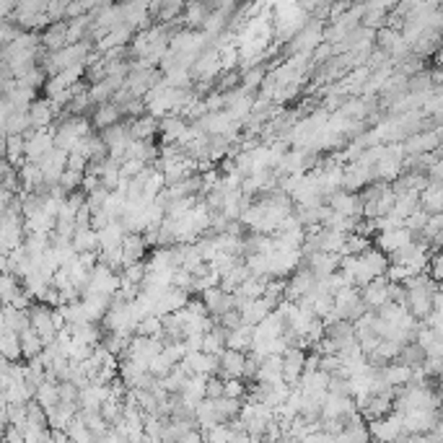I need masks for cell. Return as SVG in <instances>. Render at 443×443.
Masks as SVG:
<instances>
[{
	"label": "cell",
	"instance_id": "obj_1",
	"mask_svg": "<svg viewBox=\"0 0 443 443\" xmlns=\"http://www.w3.org/2000/svg\"><path fill=\"white\" fill-rule=\"evenodd\" d=\"M119 288V272H114L112 267L96 262L91 272H88V282L83 293H104V296H114Z\"/></svg>",
	"mask_w": 443,
	"mask_h": 443
},
{
	"label": "cell",
	"instance_id": "obj_2",
	"mask_svg": "<svg viewBox=\"0 0 443 443\" xmlns=\"http://www.w3.org/2000/svg\"><path fill=\"white\" fill-rule=\"evenodd\" d=\"M327 205L332 207L335 213H340V216L363 218V200L358 195H353L350 189H342V187L327 197Z\"/></svg>",
	"mask_w": 443,
	"mask_h": 443
},
{
	"label": "cell",
	"instance_id": "obj_3",
	"mask_svg": "<svg viewBox=\"0 0 443 443\" xmlns=\"http://www.w3.org/2000/svg\"><path fill=\"white\" fill-rule=\"evenodd\" d=\"M303 360H306V350L303 347H285L282 350V381L288 387H296L303 373Z\"/></svg>",
	"mask_w": 443,
	"mask_h": 443
},
{
	"label": "cell",
	"instance_id": "obj_4",
	"mask_svg": "<svg viewBox=\"0 0 443 443\" xmlns=\"http://www.w3.org/2000/svg\"><path fill=\"white\" fill-rule=\"evenodd\" d=\"M313 282H316V275H313L306 265L303 267H296L291 272V278L285 280V293H282V298H288V301H298L303 293L311 288Z\"/></svg>",
	"mask_w": 443,
	"mask_h": 443
},
{
	"label": "cell",
	"instance_id": "obj_5",
	"mask_svg": "<svg viewBox=\"0 0 443 443\" xmlns=\"http://www.w3.org/2000/svg\"><path fill=\"white\" fill-rule=\"evenodd\" d=\"M39 166V172H42V179H44V184H57V179H60V174L65 172V166H68V153L65 151H60V148H52V151L44 156L42 161L37 163Z\"/></svg>",
	"mask_w": 443,
	"mask_h": 443
},
{
	"label": "cell",
	"instance_id": "obj_6",
	"mask_svg": "<svg viewBox=\"0 0 443 443\" xmlns=\"http://www.w3.org/2000/svg\"><path fill=\"white\" fill-rule=\"evenodd\" d=\"M387 285H389L387 275H378V278H373V280H368L366 285H360V288H358V291H360V298H363V303H366L368 309H373V311H376L378 306H384V303L389 301V291H387Z\"/></svg>",
	"mask_w": 443,
	"mask_h": 443
},
{
	"label": "cell",
	"instance_id": "obj_7",
	"mask_svg": "<svg viewBox=\"0 0 443 443\" xmlns=\"http://www.w3.org/2000/svg\"><path fill=\"white\" fill-rule=\"evenodd\" d=\"M203 293V306L207 309V313L210 316H220L223 311H228V309H236L234 306V296L231 293H226L223 288H218V285H213V288H205Z\"/></svg>",
	"mask_w": 443,
	"mask_h": 443
},
{
	"label": "cell",
	"instance_id": "obj_8",
	"mask_svg": "<svg viewBox=\"0 0 443 443\" xmlns=\"http://www.w3.org/2000/svg\"><path fill=\"white\" fill-rule=\"evenodd\" d=\"M145 249H148V244H145V238L138 234V231H130V234H125L122 236V244H119V260H122V267H127V265H132V262H138L145 257Z\"/></svg>",
	"mask_w": 443,
	"mask_h": 443
},
{
	"label": "cell",
	"instance_id": "obj_9",
	"mask_svg": "<svg viewBox=\"0 0 443 443\" xmlns=\"http://www.w3.org/2000/svg\"><path fill=\"white\" fill-rule=\"evenodd\" d=\"M438 143H441V130L438 127H433L431 132H412L410 141L400 145L402 153H410V156H418V153H428L433 148H438Z\"/></svg>",
	"mask_w": 443,
	"mask_h": 443
},
{
	"label": "cell",
	"instance_id": "obj_10",
	"mask_svg": "<svg viewBox=\"0 0 443 443\" xmlns=\"http://www.w3.org/2000/svg\"><path fill=\"white\" fill-rule=\"evenodd\" d=\"M407 241H412V234L404 226H394V228H384L376 234V249H381L384 254H391L394 249L404 247Z\"/></svg>",
	"mask_w": 443,
	"mask_h": 443
},
{
	"label": "cell",
	"instance_id": "obj_11",
	"mask_svg": "<svg viewBox=\"0 0 443 443\" xmlns=\"http://www.w3.org/2000/svg\"><path fill=\"white\" fill-rule=\"evenodd\" d=\"M272 309H275V306H272L265 296H257V298H249L244 306H238V313H241V322H244V324L254 327V324H260Z\"/></svg>",
	"mask_w": 443,
	"mask_h": 443
},
{
	"label": "cell",
	"instance_id": "obj_12",
	"mask_svg": "<svg viewBox=\"0 0 443 443\" xmlns=\"http://www.w3.org/2000/svg\"><path fill=\"white\" fill-rule=\"evenodd\" d=\"M205 373H192V376L184 378L182 389L176 391L179 394V400L184 402V404H189V407H195L197 402L205 400Z\"/></svg>",
	"mask_w": 443,
	"mask_h": 443
},
{
	"label": "cell",
	"instance_id": "obj_13",
	"mask_svg": "<svg viewBox=\"0 0 443 443\" xmlns=\"http://www.w3.org/2000/svg\"><path fill=\"white\" fill-rule=\"evenodd\" d=\"M254 381H265V384H278V381H282V356H278V353L262 356V363L260 368H257Z\"/></svg>",
	"mask_w": 443,
	"mask_h": 443
},
{
	"label": "cell",
	"instance_id": "obj_14",
	"mask_svg": "<svg viewBox=\"0 0 443 443\" xmlns=\"http://www.w3.org/2000/svg\"><path fill=\"white\" fill-rule=\"evenodd\" d=\"M127 231L122 228L119 220H109L107 226L96 228V241H99V249H117L122 244V236Z\"/></svg>",
	"mask_w": 443,
	"mask_h": 443
},
{
	"label": "cell",
	"instance_id": "obj_15",
	"mask_svg": "<svg viewBox=\"0 0 443 443\" xmlns=\"http://www.w3.org/2000/svg\"><path fill=\"white\" fill-rule=\"evenodd\" d=\"M418 200H420V207L425 213H441V203H443V189L441 182H428L418 192Z\"/></svg>",
	"mask_w": 443,
	"mask_h": 443
},
{
	"label": "cell",
	"instance_id": "obj_16",
	"mask_svg": "<svg viewBox=\"0 0 443 443\" xmlns=\"http://www.w3.org/2000/svg\"><path fill=\"white\" fill-rule=\"evenodd\" d=\"M251 337H254V327L241 322L238 327H234V329L226 332V347H234V350L247 353V350H251Z\"/></svg>",
	"mask_w": 443,
	"mask_h": 443
},
{
	"label": "cell",
	"instance_id": "obj_17",
	"mask_svg": "<svg viewBox=\"0 0 443 443\" xmlns=\"http://www.w3.org/2000/svg\"><path fill=\"white\" fill-rule=\"evenodd\" d=\"M54 117V107L52 101L47 99V101H32L29 104V122H32L34 130H44Z\"/></svg>",
	"mask_w": 443,
	"mask_h": 443
},
{
	"label": "cell",
	"instance_id": "obj_18",
	"mask_svg": "<svg viewBox=\"0 0 443 443\" xmlns=\"http://www.w3.org/2000/svg\"><path fill=\"white\" fill-rule=\"evenodd\" d=\"M0 356L8 360H19L21 358V345H19V332L6 327L0 322Z\"/></svg>",
	"mask_w": 443,
	"mask_h": 443
},
{
	"label": "cell",
	"instance_id": "obj_19",
	"mask_svg": "<svg viewBox=\"0 0 443 443\" xmlns=\"http://www.w3.org/2000/svg\"><path fill=\"white\" fill-rule=\"evenodd\" d=\"M19 184L23 187V192H34V189H39V187L44 184L39 166L32 163V161H23L21 166H19Z\"/></svg>",
	"mask_w": 443,
	"mask_h": 443
},
{
	"label": "cell",
	"instance_id": "obj_20",
	"mask_svg": "<svg viewBox=\"0 0 443 443\" xmlns=\"http://www.w3.org/2000/svg\"><path fill=\"white\" fill-rule=\"evenodd\" d=\"M19 345H21V356L23 358H37L42 353V340L37 335V329L32 324L19 329Z\"/></svg>",
	"mask_w": 443,
	"mask_h": 443
},
{
	"label": "cell",
	"instance_id": "obj_21",
	"mask_svg": "<svg viewBox=\"0 0 443 443\" xmlns=\"http://www.w3.org/2000/svg\"><path fill=\"white\" fill-rule=\"evenodd\" d=\"M70 244L76 251H96L99 241H96V228L86 226V228H76L73 236H70Z\"/></svg>",
	"mask_w": 443,
	"mask_h": 443
},
{
	"label": "cell",
	"instance_id": "obj_22",
	"mask_svg": "<svg viewBox=\"0 0 443 443\" xmlns=\"http://www.w3.org/2000/svg\"><path fill=\"white\" fill-rule=\"evenodd\" d=\"M42 42L50 52H52V50H60V47H65L68 44V21L65 19H63V21H52L50 32H44Z\"/></svg>",
	"mask_w": 443,
	"mask_h": 443
},
{
	"label": "cell",
	"instance_id": "obj_23",
	"mask_svg": "<svg viewBox=\"0 0 443 443\" xmlns=\"http://www.w3.org/2000/svg\"><path fill=\"white\" fill-rule=\"evenodd\" d=\"M158 130V122L156 117H141V119H130V138L132 141H151L153 132Z\"/></svg>",
	"mask_w": 443,
	"mask_h": 443
},
{
	"label": "cell",
	"instance_id": "obj_24",
	"mask_svg": "<svg viewBox=\"0 0 443 443\" xmlns=\"http://www.w3.org/2000/svg\"><path fill=\"white\" fill-rule=\"evenodd\" d=\"M6 161L11 163L13 169H19L26 156H23V135H6Z\"/></svg>",
	"mask_w": 443,
	"mask_h": 443
},
{
	"label": "cell",
	"instance_id": "obj_25",
	"mask_svg": "<svg viewBox=\"0 0 443 443\" xmlns=\"http://www.w3.org/2000/svg\"><path fill=\"white\" fill-rule=\"evenodd\" d=\"M119 117H122V112H119L117 104L114 101H104V104H99V112L94 114V125H96L99 130H104L109 125L119 122Z\"/></svg>",
	"mask_w": 443,
	"mask_h": 443
},
{
	"label": "cell",
	"instance_id": "obj_26",
	"mask_svg": "<svg viewBox=\"0 0 443 443\" xmlns=\"http://www.w3.org/2000/svg\"><path fill=\"white\" fill-rule=\"evenodd\" d=\"M210 13L207 3H200V0H189L187 8H184V23L187 26H203L205 16Z\"/></svg>",
	"mask_w": 443,
	"mask_h": 443
},
{
	"label": "cell",
	"instance_id": "obj_27",
	"mask_svg": "<svg viewBox=\"0 0 443 443\" xmlns=\"http://www.w3.org/2000/svg\"><path fill=\"white\" fill-rule=\"evenodd\" d=\"M135 335L158 337L161 335V316H158V313H145V316H141V322L135 324Z\"/></svg>",
	"mask_w": 443,
	"mask_h": 443
},
{
	"label": "cell",
	"instance_id": "obj_28",
	"mask_svg": "<svg viewBox=\"0 0 443 443\" xmlns=\"http://www.w3.org/2000/svg\"><path fill=\"white\" fill-rule=\"evenodd\" d=\"M81 179H83V172H78V169H70V166H65V172L60 174V179H57V184L65 189V192H73V189H78L81 187Z\"/></svg>",
	"mask_w": 443,
	"mask_h": 443
},
{
	"label": "cell",
	"instance_id": "obj_29",
	"mask_svg": "<svg viewBox=\"0 0 443 443\" xmlns=\"http://www.w3.org/2000/svg\"><path fill=\"white\" fill-rule=\"evenodd\" d=\"M172 360H169V358H166V353H156V356L151 358V363H148V371H151L153 376L156 378H161V376H166V373H169V371H172Z\"/></svg>",
	"mask_w": 443,
	"mask_h": 443
},
{
	"label": "cell",
	"instance_id": "obj_30",
	"mask_svg": "<svg viewBox=\"0 0 443 443\" xmlns=\"http://www.w3.org/2000/svg\"><path fill=\"white\" fill-rule=\"evenodd\" d=\"M223 394H226V397L244 400V397H247V387H244L241 378H223Z\"/></svg>",
	"mask_w": 443,
	"mask_h": 443
},
{
	"label": "cell",
	"instance_id": "obj_31",
	"mask_svg": "<svg viewBox=\"0 0 443 443\" xmlns=\"http://www.w3.org/2000/svg\"><path fill=\"white\" fill-rule=\"evenodd\" d=\"M223 394V378H218L216 373L213 376L205 378V397H210V400H216V397H220Z\"/></svg>",
	"mask_w": 443,
	"mask_h": 443
},
{
	"label": "cell",
	"instance_id": "obj_32",
	"mask_svg": "<svg viewBox=\"0 0 443 443\" xmlns=\"http://www.w3.org/2000/svg\"><path fill=\"white\" fill-rule=\"evenodd\" d=\"M262 78H265V70L262 68H257V70H247V76H244V91H249V88H254V86H260L262 83Z\"/></svg>",
	"mask_w": 443,
	"mask_h": 443
},
{
	"label": "cell",
	"instance_id": "obj_33",
	"mask_svg": "<svg viewBox=\"0 0 443 443\" xmlns=\"http://www.w3.org/2000/svg\"><path fill=\"white\" fill-rule=\"evenodd\" d=\"M16 34H19V29H13V26H0V47L11 42Z\"/></svg>",
	"mask_w": 443,
	"mask_h": 443
},
{
	"label": "cell",
	"instance_id": "obj_34",
	"mask_svg": "<svg viewBox=\"0 0 443 443\" xmlns=\"http://www.w3.org/2000/svg\"><path fill=\"white\" fill-rule=\"evenodd\" d=\"M236 81H238V73H236V70H231V73H228V76L223 78L220 83H218V88H220V91H226V88H228V86H234Z\"/></svg>",
	"mask_w": 443,
	"mask_h": 443
},
{
	"label": "cell",
	"instance_id": "obj_35",
	"mask_svg": "<svg viewBox=\"0 0 443 443\" xmlns=\"http://www.w3.org/2000/svg\"><path fill=\"white\" fill-rule=\"evenodd\" d=\"M200 3H210V0H200Z\"/></svg>",
	"mask_w": 443,
	"mask_h": 443
}]
</instances>
